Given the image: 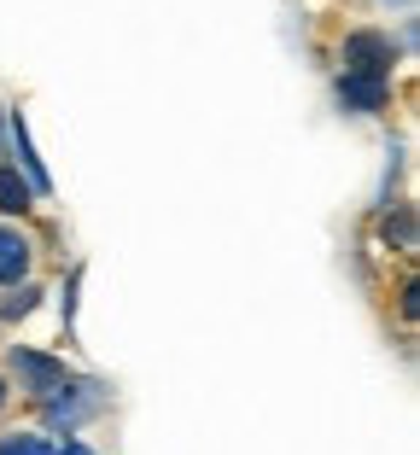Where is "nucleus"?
Wrapping results in <instances>:
<instances>
[{
	"label": "nucleus",
	"mask_w": 420,
	"mask_h": 455,
	"mask_svg": "<svg viewBox=\"0 0 420 455\" xmlns=\"http://www.w3.org/2000/svg\"><path fill=\"white\" fill-rule=\"evenodd\" d=\"M99 409H106V386H99V379H65V386L53 391V397L41 403V415H47V427L53 432H76L82 420H94Z\"/></svg>",
	"instance_id": "f257e3e1"
},
{
	"label": "nucleus",
	"mask_w": 420,
	"mask_h": 455,
	"mask_svg": "<svg viewBox=\"0 0 420 455\" xmlns=\"http://www.w3.org/2000/svg\"><path fill=\"white\" fill-rule=\"evenodd\" d=\"M12 379H18V391L24 397H36V403H47L59 386L70 379V368H65V356H53V350H36V345H12Z\"/></svg>",
	"instance_id": "f03ea898"
},
{
	"label": "nucleus",
	"mask_w": 420,
	"mask_h": 455,
	"mask_svg": "<svg viewBox=\"0 0 420 455\" xmlns=\"http://www.w3.org/2000/svg\"><path fill=\"white\" fill-rule=\"evenodd\" d=\"M392 65H397L392 36H380V29H351V36H345V76L392 82Z\"/></svg>",
	"instance_id": "7ed1b4c3"
},
{
	"label": "nucleus",
	"mask_w": 420,
	"mask_h": 455,
	"mask_svg": "<svg viewBox=\"0 0 420 455\" xmlns=\"http://www.w3.org/2000/svg\"><path fill=\"white\" fill-rule=\"evenodd\" d=\"M29 263H36V240L24 228H0V286L6 292L29 281Z\"/></svg>",
	"instance_id": "20e7f679"
},
{
	"label": "nucleus",
	"mask_w": 420,
	"mask_h": 455,
	"mask_svg": "<svg viewBox=\"0 0 420 455\" xmlns=\"http://www.w3.org/2000/svg\"><path fill=\"white\" fill-rule=\"evenodd\" d=\"M392 82H368V76H339V100L345 111H385Z\"/></svg>",
	"instance_id": "39448f33"
},
{
	"label": "nucleus",
	"mask_w": 420,
	"mask_h": 455,
	"mask_svg": "<svg viewBox=\"0 0 420 455\" xmlns=\"http://www.w3.org/2000/svg\"><path fill=\"white\" fill-rule=\"evenodd\" d=\"M24 211H36V188L12 164H0V216H24Z\"/></svg>",
	"instance_id": "423d86ee"
},
{
	"label": "nucleus",
	"mask_w": 420,
	"mask_h": 455,
	"mask_svg": "<svg viewBox=\"0 0 420 455\" xmlns=\"http://www.w3.org/2000/svg\"><path fill=\"white\" fill-rule=\"evenodd\" d=\"M0 455H53V438H47V432H6V438H0Z\"/></svg>",
	"instance_id": "0eeeda50"
},
{
	"label": "nucleus",
	"mask_w": 420,
	"mask_h": 455,
	"mask_svg": "<svg viewBox=\"0 0 420 455\" xmlns=\"http://www.w3.org/2000/svg\"><path fill=\"white\" fill-rule=\"evenodd\" d=\"M36 298H41V286H12V292L0 298V315H6V322H18V315H29V309H36Z\"/></svg>",
	"instance_id": "6e6552de"
},
{
	"label": "nucleus",
	"mask_w": 420,
	"mask_h": 455,
	"mask_svg": "<svg viewBox=\"0 0 420 455\" xmlns=\"http://www.w3.org/2000/svg\"><path fill=\"white\" fill-rule=\"evenodd\" d=\"M403 315H408V322L420 315V292H415V286H403Z\"/></svg>",
	"instance_id": "1a4fd4ad"
},
{
	"label": "nucleus",
	"mask_w": 420,
	"mask_h": 455,
	"mask_svg": "<svg viewBox=\"0 0 420 455\" xmlns=\"http://www.w3.org/2000/svg\"><path fill=\"white\" fill-rule=\"evenodd\" d=\"M6 403H12V379L0 374V415H6Z\"/></svg>",
	"instance_id": "9d476101"
}]
</instances>
